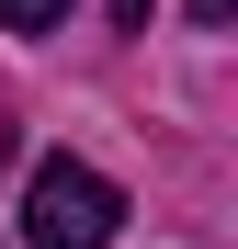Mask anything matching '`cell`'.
Instances as JSON below:
<instances>
[{
	"label": "cell",
	"instance_id": "obj_1",
	"mask_svg": "<svg viewBox=\"0 0 238 249\" xmlns=\"http://www.w3.org/2000/svg\"><path fill=\"white\" fill-rule=\"evenodd\" d=\"M113 227H125V193L91 159H34V181H23V249H113Z\"/></svg>",
	"mask_w": 238,
	"mask_h": 249
},
{
	"label": "cell",
	"instance_id": "obj_2",
	"mask_svg": "<svg viewBox=\"0 0 238 249\" xmlns=\"http://www.w3.org/2000/svg\"><path fill=\"white\" fill-rule=\"evenodd\" d=\"M0 23H12V34H57V23H68V0H0Z\"/></svg>",
	"mask_w": 238,
	"mask_h": 249
},
{
	"label": "cell",
	"instance_id": "obj_3",
	"mask_svg": "<svg viewBox=\"0 0 238 249\" xmlns=\"http://www.w3.org/2000/svg\"><path fill=\"white\" fill-rule=\"evenodd\" d=\"M147 12H159V0H113V23H125V34H147Z\"/></svg>",
	"mask_w": 238,
	"mask_h": 249
},
{
	"label": "cell",
	"instance_id": "obj_4",
	"mask_svg": "<svg viewBox=\"0 0 238 249\" xmlns=\"http://www.w3.org/2000/svg\"><path fill=\"white\" fill-rule=\"evenodd\" d=\"M227 12H238V0H193V23H227Z\"/></svg>",
	"mask_w": 238,
	"mask_h": 249
}]
</instances>
